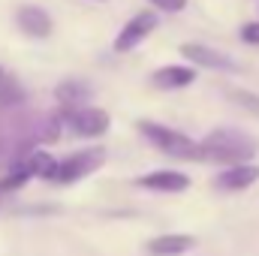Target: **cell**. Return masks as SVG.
I'll list each match as a JSON object with an SVG mask.
<instances>
[{"label":"cell","instance_id":"cell-15","mask_svg":"<svg viewBox=\"0 0 259 256\" xmlns=\"http://www.w3.org/2000/svg\"><path fill=\"white\" fill-rule=\"evenodd\" d=\"M241 39H244L247 46H259V21H247V24L241 27Z\"/></svg>","mask_w":259,"mask_h":256},{"label":"cell","instance_id":"cell-9","mask_svg":"<svg viewBox=\"0 0 259 256\" xmlns=\"http://www.w3.org/2000/svg\"><path fill=\"white\" fill-rule=\"evenodd\" d=\"M181 55H184L190 64L208 66V69H235V64H232L229 55H220V52H214L211 46H202V42H187V46H181Z\"/></svg>","mask_w":259,"mask_h":256},{"label":"cell","instance_id":"cell-3","mask_svg":"<svg viewBox=\"0 0 259 256\" xmlns=\"http://www.w3.org/2000/svg\"><path fill=\"white\" fill-rule=\"evenodd\" d=\"M103 151L100 148H88V151H78V154H69L66 160L55 163L49 181H61V184H69V181H78L84 175H91L100 163H103Z\"/></svg>","mask_w":259,"mask_h":256},{"label":"cell","instance_id":"cell-4","mask_svg":"<svg viewBox=\"0 0 259 256\" xmlns=\"http://www.w3.org/2000/svg\"><path fill=\"white\" fill-rule=\"evenodd\" d=\"M157 24H160V21H157L154 12H136L127 24L121 27L118 39H115V52H130V49H136L148 33L157 30Z\"/></svg>","mask_w":259,"mask_h":256},{"label":"cell","instance_id":"cell-7","mask_svg":"<svg viewBox=\"0 0 259 256\" xmlns=\"http://www.w3.org/2000/svg\"><path fill=\"white\" fill-rule=\"evenodd\" d=\"M259 181V166L253 163H241V166H226L217 178H214V187L217 190H247L250 184H256Z\"/></svg>","mask_w":259,"mask_h":256},{"label":"cell","instance_id":"cell-17","mask_svg":"<svg viewBox=\"0 0 259 256\" xmlns=\"http://www.w3.org/2000/svg\"><path fill=\"white\" fill-rule=\"evenodd\" d=\"M0 78H3V69H0Z\"/></svg>","mask_w":259,"mask_h":256},{"label":"cell","instance_id":"cell-5","mask_svg":"<svg viewBox=\"0 0 259 256\" xmlns=\"http://www.w3.org/2000/svg\"><path fill=\"white\" fill-rule=\"evenodd\" d=\"M66 124L72 133L78 136H103L109 130V115L103 109H94V106H81V109H69L66 112Z\"/></svg>","mask_w":259,"mask_h":256},{"label":"cell","instance_id":"cell-6","mask_svg":"<svg viewBox=\"0 0 259 256\" xmlns=\"http://www.w3.org/2000/svg\"><path fill=\"white\" fill-rule=\"evenodd\" d=\"M15 21H18V27H21L27 36H33V39H46V36L52 33V15H49L42 6H33V3L18 6Z\"/></svg>","mask_w":259,"mask_h":256},{"label":"cell","instance_id":"cell-14","mask_svg":"<svg viewBox=\"0 0 259 256\" xmlns=\"http://www.w3.org/2000/svg\"><path fill=\"white\" fill-rule=\"evenodd\" d=\"M229 97H232L235 103H241L244 109H253V112L259 115V97H256V94H244V91H232Z\"/></svg>","mask_w":259,"mask_h":256},{"label":"cell","instance_id":"cell-13","mask_svg":"<svg viewBox=\"0 0 259 256\" xmlns=\"http://www.w3.org/2000/svg\"><path fill=\"white\" fill-rule=\"evenodd\" d=\"M21 91L18 84H0V106H12V103H21Z\"/></svg>","mask_w":259,"mask_h":256},{"label":"cell","instance_id":"cell-1","mask_svg":"<svg viewBox=\"0 0 259 256\" xmlns=\"http://www.w3.org/2000/svg\"><path fill=\"white\" fill-rule=\"evenodd\" d=\"M253 154H256V142L241 130H214L199 142V160H208V163L241 166Z\"/></svg>","mask_w":259,"mask_h":256},{"label":"cell","instance_id":"cell-16","mask_svg":"<svg viewBox=\"0 0 259 256\" xmlns=\"http://www.w3.org/2000/svg\"><path fill=\"white\" fill-rule=\"evenodd\" d=\"M157 9H163V12H181L184 6H187V0H151Z\"/></svg>","mask_w":259,"mask_h":256},{"label":"cell","instance_id":"cell-11","mask_svg":"<svg viewBox=\"0 0 259 256\" xmlns=\"http://www.w3.org/2000/svg\"><path fill=\"white\" fill-rule=\"evenodd\" d=\"M190 247H193V235H160V238L148 241L151 256H178Z\"/></svg>","mask_w":259,"mask_h":256},{"label":"cell","instance_id":"cell-2","mask_svg":"<svg viewBox=\"0 0 259 256\" xmlns=\"http://www.w3.org/2000/svg\"><path fill=\"white\" fill-rule=\"evenodd\" d=\"M139 130L163 154L178 157V160H199V145H196L193 139H187L184 133L169 130V127H163V124H154V121H139Z\"/></svg>","mask_w":259,"mask_h":256},{"label":"cell","instance_id":"cell-10","mask_svg":"<svg viewBox=\"0 0 259 256\" xmlns=\"http://www.w3.org/2000/svg\"><path fill=\"white\" fill-rule=\"evenodd\" d=\"M196 78V72L190 66H163V69H157L154 75H151V81L160 88V91H175V88H187L190 81Z\"/></svg>","mask_w":259,"mask_h":256},{"label":"cell","instance_id":"cell-8","mask_svg":"<svg viewBox=\"0 0 259 256\" xmlns=\"http://www.w3.org/2000/svg\"><path fill=\"white\" fill-rule=\"evenodd\" d=\"M139 187L145 190H160V193H178L190 187V178L184 172H172V169H160V172H148L139 178Z\"/></svg>","mask_w":259,"mask_h":256},{"label":"cell","instance_id":"cell-12","mask_svg":"<svg viewBox=\"0 0 259 256\" xmlns=\"http://www.w3.org/2000/svg\"><path fill=\"white\" fill-rule=\"evenodd\" d=\"M55 94H58V100L66 106V112H69V109H81V103L91 97V91H88L81 81H66V84H61V88L55 91Z\"/></svg>","mask_w":259,"mask_h":256}]
</instances>
